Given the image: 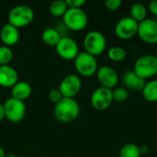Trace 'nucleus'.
<instances>
[{
    "label": "nucleus",
    "mask_w": 157,
    "mask_h": 157,
    "mask_svg": "<svg viewBox=\"0 0 157 157\" xmlns=\"http://www.w3.org/2000/svg\"><path fill=\"white\" fill-rule=\"evenodd\" d=\"M80 105L73 98H63L54 105V118L61 122H70L78 118Z\"/></svg>",
    "instance_id": "nucleus-1"
},
{
    "label": "nucleus",
    "mask_w": 157,
    "mask_h": 157,
    "mask_svg": "<svg viewBox=\"0 0 157 157\" xmlns=\"http://www.w3.org/2000/svg\"><path fill=\"white\" fill-rule=\"evenodd\" d=\"M7 19L9 24L19 29L32 22L34 19V11L29 6L17 5L10 9Z\"/></svg>",
    "instance_id": "nucleus-2"
},
{
    "label": "nucleus",
    "mask_w": 157,
    "mask_h": 157,
    "mask_svg": "<svg viewBox=\"0 0 157 157\" xmlns=\"http://www.w3.org/2000/svg\"><path fill=\"white\" fill-rule=\"evenodd\" d=\"M83 44L85 52L96 57L105 52L107 47V39L102 32L98 30H90L85 35Z\"/></svg>",
    "instance_id": "nucleus-3"
},
{
    "label": "nucleus",
    "mask_w": 157,
    "mask_h": 157,
    "mask_svg": "<svg viewBox=\"0 0 157 157\" xmlns=\"http://www.w3.org/2000/svg\"><path fill=\"white\" fill-rule=\"evenodd\" d=\"M63 23L67 29L71 30L80 31L86 27L88 23V17L86 11L82 7H68V9L63 16Z\"/></svg>",
    "instance_id": "nucleus-4"
},
{
    "label": "nucleus",
    "mask_w": 157,
    "mask_h": 157,
    "mask_svg": "<svg viewBox=\"0 0 157 157\" xmlns=\"http://www.w3.org/2000/svg\"><path fill=\"white\" fill-rule=\"evenodd\" d=\"M74 65L76 72L84 77H90L96 75L98 69L96 57L85 51L77 54L74 60Z\"/></svg>",
    "instance_id": "nucleus-5"
},
{
    "label": "nucleus",
    "mask_w": 157,
    "mask_h": 157,
    "mask_svg": "<svg viewBox=\"0 0 157 157\" xmlns=\"http://www.w3.org/2000/svg\"><path fill=\"white\" fill-rule=\"evenodd\" d=\"M133 72L144 79L156 75L157 56L154 54H144L140 56L134 62Z\"/></svg>",
    "instance_id": "nucleus-6"
},
{
    "label": "nucleus",
    "mask_w": 157,
    "mask_h": 157,
    "mask_svg": "<svg viewBox=\"0 0 157 157\" xmlns=\"http://www.w3.org/2000/svg\"><path fill=\"white\" fill-rule=\"evenodd\" d=\"M5 118L11 122H19L26 114V105L24 101L12 97L6 98L3 103Z\"/></svg>",
    "instance_id": "nucleus-7"
},
{
    "label": "nucleus",
    "mask_w": 157,
    "mask_h": 157,
    "mask_svg": "<svg viewBox=\"0 0 157 157\" xmlns=\"http://www.w3.org/2000/svg\"><path fill=\"white\" fill-rule=\"evenodd\" d=\"M82 87V80L78 75L69 74L65 75L59 84V91L63 98H73L76 96Z\"/></svg>",
    "instance_id": "nucleus-8"
},
{
    "label": "nucleus",
    "mask_w": 157,
    "mask_h": 157,
    "mask_svg": "<svg viewBox=\"0 0 157 157\" xmlns=\"http://www.w3.org/2000/svg\"><path fill=\"white\" fill-rule=\"evenodd\" d=\"M113 102L112 89L99 86L96 88L90 97V103L92 107L99 111L106 110Z\"/></svg>",
    "instance_id": "nucleus-9"
},
{
    "label": "nucleus",
    "mask_w": 157,
    "mask_h": 157,
    "mask_svg": "<svg viewBox=\"0 0 157 157\" xmlns=\"http://www.w3.org/2000/svg\"><path fill=\"white\" fill-rule=\"evenodd\" d=\"M57 54L67 61L75 60L79 52V46L77 42L71 37L63 36L55 46Z\"/></svg>",
    "instance_id": "nucleus-10"
},
{
    "label": "nucleus",
    "mask_w": 157,
    "mask_h": 157,
    "mask_svg": "<svg viewBox=\"0 0 157 157\" xmlns=\"http://www.w3.org/2000/svg\"><path fill=\"white\" fill-rule=\"evenodd\" d=\"M139 23L130 16L121 17L115 25V34L121 40H130L137 35Z\"/></svg>",
    "instance_id": "nucleus-11"
},
{
    "label": "nucleus",
    "mask_w": 157,
    "mask_h": 157,
    "mask_svg": "<svg viewBox=\"0 0 157 157\" xmlns=\"http://www.w3.org/2000/svg\"><path fill=\"white\" fill-rule=\"evenodd\" d=\"M137 35L139 38L148 43H157V21L153 18H146L138 25Z\"/></svg>",
    "instance_id": "nucleus-12"
},
{
    "label": "nucleus",
    "mask_w": 157,
    "mask_h": 157,
    "mask_svg": "<svg viewBox=\"0 0 157 157\" xmlns=\"http://www.w3.org/2000/svg\"><path fill=\"white\" fill-rule=\"evenodd\" d=\"M96 75L100 86L106 88L113 89L119 83V75L117 72L112 67L108 65H102L98 67Z\"/></svg>",
    "instance_id": "nucleus-13"
},
{
    "label": "nucleus",
    "mask_w": 157,
    "mask_h": 157,
    "mask_svg": "<svg viewBox=\"0 0 157 157\" xmlns=\"http://www.w3.org/2000/svg\"><path fill=\"white\" fill-rule=\"evenodd\" d=\"M20 39V32L17 28L9 24H4L0 29V40L4 45L12 47L16 45Z\"/></svg>",
    "instance_id": "nucleus-14"
},
{
    "label": "nucleus",
    "mask_w": 157,
    "mask_h": 157,
    "mask_svg": "<svg viewBox=\"0 0 157 157\" xmlns=\"http://www.w3.org/2000/svg\"><path fill=\"white\" fill-rule=\"evenodd\" d=\"M18 81V73L15 67L6 64L0 65V86L3 87H12Z\"/></svg>",
    "instance_id": "nucleus-15"
},
{
    "label": "nucleus",
    "mask_w": 157,
    "mask_h": 157,
    "mask_svg": "<svg viewBox=\"0 0 157 157\" xmlns=\"http://www.w3.org/2000/svg\"><path fill=\"white\" fill-rule=\"evenodd\" d=\"M122 83L126 89L133 91H142L146 84L145 79L136 75L133 70L127 71L124 73L122 77Z\"/></svg>",
    "instance_id": "nucleus-16"
},
{
    "label": "nucleus",
    "mask_w": 157,
    "mask_h": 157,
    "mask_svg": "<svg viewBox=\"0 0 157 157\" xmlns=\"http://www.w3.org/2000/svg\"><path fill=\"white\" fill-rule=\"evenodd\" d=\"M32 92V87L31 85L24 80H18L12 87L10 90L11 97L19 100L24 101L27 99Z\"/></svg>",
    "instance_id": "nucleus-17"
},
{
    "label": "nucleus",
    "mask_w": 157,
    "mask_h": 157,
    "mask_svg": "<svg viewBox=\"0 0 157 157\" xmlns=\"http://www.w3.org/2000/svg\"><path fill=\"white\" fill-rule=\"evenodd\" d=\"M62 37L63 35L56 28L49 27L43 29V31L41 32V40L48 46L55 47Z\"/></svg>",
    "instance_id": "nucleus-18"
},
{
    "label": "nucleus",
    "mask_w": 157,
    "mask_h": 157,
    "mask_svg": "<svg viewBox=\"0 0 157 157\" xmlns=\"http://www.w3.org/2000/svg\"><path fill=\"white\" fill-rule=\"evenodd\" d=\"M142 94L146 101L157 102V79L146 82Z\"/></svg>",
    "instance_id": "nucleus-19"
},
{
    "label": "nucleus",
    "mask_w": 157,
    "mask_h": 157,
    "mask_svg": "<svg viewBox=\"0 0 157 157\" xmlns=\"http://www.w3.org/2000/svg\"><path fill=\"white\" fill-rule=\"evenodd\" d=\"M130 17L138 23L144 21L147 17V8L142 3H134L130 9Z\"/></svg>",
    "instance_id": "nucleus-20"
},
{
    "label": "nucleus",
    "mask_w": 157,
    "mask_h": 157,
    "mask_svg": "<svg viewBox=\"0 0 157 157\" xmlns=\"http://www.w3.org/2000/svg\"><path fill=\"white\" fill-rule=\"evenodd\" d=\"M108 57L115 63L122 62L127 57V51L121 46H112L108 50Z\"/></svg>",
    "instance_id": "nucleus-21"
},
{
    "label": "nucleus",
    "mask_w": 157,
    "mask_h": 157,
    "mask_svg": "<svg viewBox=\"0 0 157 157\" xmlns=\"http://www.w3.org/2000/svg\"><path fill=\"white\" fill-rule=\"evenodd\" d=\"M141 155L140 146L132 143L124 144L119 153L120 157H141Z\"/></svg>",
    "instance_id": "nucleus-22"
},
{
    "label": "nucleus",
    "mask_w": 157,
    "mask_h": 157,
    "mask_svg": "<svg viewBox=\"0 0 157 157\" xmlns=\"http://www.w3.org/2000/svg\"><path fill=\"white\" fill-rule=\"evenodd\" d=\"M68 9V6L65 2V0H54L51 3L49 10L50 13L53 17H62L64 15L66 10Z\"/></svg>",
    "instance_id": "nucleus-23"
},
{
    "label": "nucleus",
    "mask_w": 157,
    "mask_h": 157,
    "mask_svg": "<svg viewBox=\"0 0 157 157\" xmlns=\"http://www.w3.org/2000/svg\"><path fill=\"white\" fill-rule=\"evenodd\" d=\"M13 59V51L11 47L0 45V65L9 64Z\"/></svg>",
    "instance_id": "nucleus-24"
},
{
    "label": "nucleus",
    "mask_w": 157,
    "mask_h": 157,
    "mask_svg": "<svg viewBox=\"0 0 157 157\" xmlns=\"http://www.w3.org/2000/svg\"><path fill=\"white\" fill-rule=\"evenodd\" d=\"M112 97L113 101H116L118 103H123L129 98V90L125 87H115L112 89Z\"/></svg>",
    "instance_id": "nucleus-25"
},
{
    "label": "nucleus",
    "mask_w": 157,
    "mask_h": 157,
    "mask_svg": "<svg viewBox=\"0 0 157 157\" xmlns=\"http://www.w3.org/2000/svg\"><path fill=\"white\" fill-rule=\"evenodd\" d=\"M48 97H49V99L53 102L54 104H56L57 102H59L62 98H63V96L61 94V92L59 91L58 88H53L52 90L49 91V94H48Z\"/></svg>",
    "instance_id": "nucleus-26"
},
{
    "label": "nucleus",
    "mask_w": 157,
    "mask_h": 157,
    "mask_svg": "<svg viewBox=\"0 0 157 157\" xmlns=\"http://www.w3.org/2000/svg\"><path fill=\"white\" fill-rule=\"evenodd\" d=\"M121 4L122 2L121 0H106L105 1V6L107 7V9L110 11L118 10L121 7Z\"/></svg>",
    "instance_id": "nucleus-27"
},
{
    "label": "nucleus",
    "mask_w": 157,
    "mask_h": 157,
    "mask_svg": "<svg viewBox=\"0 0 157 157\" xmlns=\"http://www.w3.org/2000/svg\"><path fill=\"white\" fill-rule=\"evenodd\" d=\"M68 7L72 8H81L85 4L86 0H65Z\"/></svg>",
    "instance_id": "nucleus-28"
},
{
    "label": "nucleus",
    "mask_w": 157,
    "mask_h": 157,
    "mask_svg": "<svg viewBox=\"0 0 157 157\" xmlns=\"http://www.w3.org/2000/svg\"><path fill=\"white\" fill-rule=\"evenodd\" d=\"M148 9L149 11L155 15V17H157V0H154V1H151L148 5Z\"/></svg>",
    "instance_id": "nucleus-29"
},
{
    "label": "nucleus",
    "mask_w": 157,
    "mask_h": 157,
    "mask_svg": "<svg viewBox=\"0 0 157 157\" xmlns=\"http://www.w3.org/2000/svg\"><path fill=\"white\" fill-rule=\"evenodd\" d=\"M5 119V111H4V107L3 104L0 103V121H2Z\"/></svg>",
    "instance_id": "nucleus-30"
},
{
    "label": "nucleus",
    "mask_w": 157,
    "mask_h": 157,
    "mask_svg": "<svg viewBox=\"0 0 157 157\" xmlns=\"http://www.w3.org/2000/svg\"><path fill=\"white\" fill-rule=\"evenodd\" d=\"M140 151H141V155H146L149 149L146 145H143V146H140Z\"/></svg>",
    "instance_id": "nucleus-31"
},
{
    "label": "nucleus",
    "mask_w": 157,
    "mask_h": 157,
    "mask_svg": "<svg viewBox=\"0 0 157 157\" xmlns=\"http://www.w3.org/2000/svg\"><path fill=\"white\" fill-rule=\"evenodd\" d=\"M6 153H5V150L3 149V147H1L0 146V157H6Z\"/></svg>",
    "instance_id": "nucleus-32"
},
{
    "label": "nucleus",
    "mask_w": 157,
    "mask_h": 157,
    "mask_svg": "<svg viewBox=\"0 0 157 157\" xmlns=\"http://www.w3.org/2000/svg\"><path fill=\"white\" fill-rule=\"evenodd\" d=\"M6 157H18L17 155H7Z\"/></svg>",
    "instance_id": "nucleus-33"
},
{
    "label": "nucleus",
    "mask_w": 157,
    "mask_h": 157,
    "mask_svg": "<svg viewBox=\"0 0 157 157\" xmlns=\"http://www.w3.org/2000/svg\"><path fill=\"white\" fill-rule=\"evenodd\" d=\"M155 20H156V21H157V17H156V19H155Z\"/></svg>",
    "instance_id": "nucleus-34"
}]
</instances>
